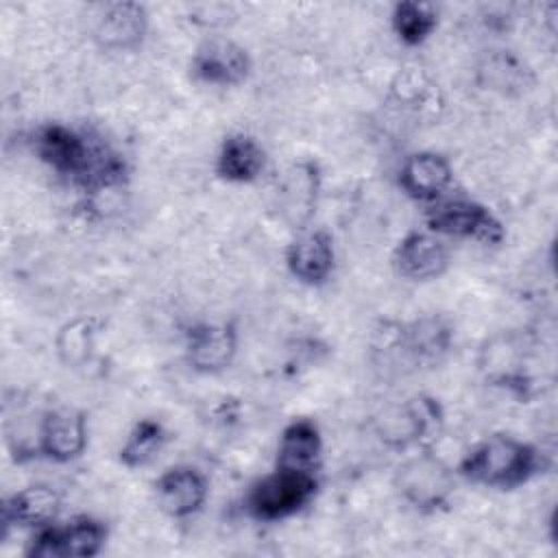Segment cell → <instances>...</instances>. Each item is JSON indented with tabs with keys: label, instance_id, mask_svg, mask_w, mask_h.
<instances>
[{
	"label": "cell",
	"instance_id": "obj_24",
	"mask_svg": "<svg viewBox=\"0 0 558 558\" xmlns=\"http://www.w3.org/2000/svg\"><path fill=\"white\" fill-rule=\"evenodd\" d=\"M96 320L94 318H78L68 323L57 338V349L59 355L65 364L78 366L89 357L92 344H94V333H96Z\"/></svg>",
	"mask_w": 558,
	"mask_h": 558
},
{
	"label": "cell",
	"instance_id": "obj_8",
	"mask_svg": "<svg viewBox=\"0 0 558 558\" xmlns=\"http://www.w3.org/2000/svg\"><path fill=\"white\" fill-rule=\"evenodd\" d=\"M37 456L65 464L76 460L87 447V421L76 408L48 410L37 425Z\"/></svg>",
	"mask_w": 558,
	"mask_h": 558
},
{
	"label": "cell",
	"instance_id": "obj_17",
	"mask_svg": "<svg viewBox=\"0 0 558 558\" xmlns=\"http://www.w3.org/2000/svg\"><path fill=\"white\" fill-rule=\"evenodd\" d=\"M318 168L314 161H299L292 163L281 183H279V205L281 214L290 225H305L316 207V196H318Z\"/></svg>",
	"mask_w": 558,
	"mask_h": 558
},
{
	"label": "cell",
	"instance_id": "obj_23",
	"mask_svg": "<svg viewBox=\"0 0 558 558\" xmlns=\"http://www.w3.org/2000/svg\"><path fill=\"white\" fill-rule=\"evenodd\" d=\"M166 440L168 434L159 421L142 418L129 432L124 445L118 451V458L126 469H142L159 456Z\"/></svg>",
	"mask_w": 558,
	"mask_h": 558
},
{
	"label": "cell",
	"instance_id": "obj_3",
	"mask_svg": "<svg viewBox=\"0 0 558 558\" xmlns=\"http://www.w3.org/2000/svg\"><path fill=\"white\" fill-rule=\"evenodd\" d=\"M318 480L312 471L275 466L257 480L246 495V512L257 521H279L303 510L316 495Z\"/></svg>",
	"mask_w": 558,
	"mask_h": 558
},
{
	"label": "cell",
	"instance_id": "obj_20",
	"mask_svg": "<svg viewBox=\"0 0 558 558\" xmlns=\"http://www.w3.org/2000/svg\"><path fill=\"white\" fill-rule=\"evenodd\" d=\"M521 347L512 336H495L490 338L482 349L480 368L484 371L486 379L495 386H506L510 390H517L519 395L525 392L527 377L521 366Z\"/></svg>",
	"mask_w": 558,
	"mask_h": 558
},
{
	"label": "cell",
	"instance_id": "obj_11",
	"mask_svg": "<svg viewBox=\"0 0 558 558\" xmlns=\"http://www.w3.org/2000/svg\"><path fill=\"white\" fill-rule=\"evenodd\" d=\"M392 262L401 277L410 281H432L449 268V248L434 233L412 231L399 240Z\"/></svg>",
	"mask_w": 558,
	"mask_h": 558
},
{
	"label": "cell",
	"instance_id": "obj_7",
	"mask_svg": "<svg viewBox=\"0 0 558 558\" xmlns=\"http://www.w3.org/2000/svg\"><path fill=\"white\" fill-rule=\"evenodd\" d=\"M107 541L105 523L92 517H78L57 527L46 525L33 536L26 554L31 558H92L100 554Z\"/></svg>",
	"mask_w": 558,
	"mask_h": 558
},
{
	"label": "cell",
	"instance_id": "obj_14",
	"mask_svg": "<svg viewBox=\"0 0 558 558\" xmlns=\"http://www.w3.org/2000/svg\"><path fill=\"white\" fill-rule=\"evenodd\" d=\"M148 28L146 9L140 2L107 4L96 22L94 39L105 50H133Z\"/></svg>",
	"mask_w": 558,
	"mask_h": 558
},
{
	"label": "cell",
	"instance_id": "obj_15",
	"mask_svg": "<svg viewBox=\"0 0 558 558\" xmlns=\"http://www.w3.org/2000/svg\"><path fill=\"white\" fill-rule=\"evenodd\" d=\"M333 242L325 231L301 233L286 253L290 275L305 286H320L333 270Z\"/></svg>",
	"mask_w": 558,
	"mask_h": 558
},
{
	"label": "cell",
	"instance_id": "obj_2",
	"mask_svg": "<svg viewBox=\"0 0 558 558\" xmlns=\"http://www.w3.org/2000/svg\"><path fill=\"white\" fill-rule=\"evenodd\" d=\"M543 466V456L530 442L514 436H490L464 453L458 473L480 486L517 488L534 477Z\"/></svg>",
	"mask_w": 558,
	"mask_h": 558
},
{
	"label": "cell",
	"instance_id": "obj_5",
	"mask_svg": "<svg viewBox=\"0 0 558 558\" xmlns=\"http://www.w3.org/2000/svg\"><path fill=\"white\" fill-rule=\"evenodd\" d=\"M442 425V412L436 399L418 395L399 405L386 408L375 418V432L384 445L405 449L423 445L438 434Z\"/></svg>",
	"mask_w": 558,
	"mask_h": 558
},
{
	"label": "cell",
	"instance_id": "obj_12",
	"mask_svg": "<svg viewBox=\"0 0 558 558\" xmlns=\"http://www.w3.org/2000/svg\"><path fill=\"white\" fill-rule=\"evenodd\" d=\"M209 486L201 471L192 466H172L155 482L159 508L172 519L192 517L207 501Z\"/></svg>",
	"mask_w": 558,
	"mask_h": 558
},
{
	"label": "cell",
	"instance_id": "obj_1",
	"mask_svg": "<svg viewBox=\"0 0 558 558\" xmlns=\"http://www.w3.org/2000/svg\"><path fill=\"white\" fill-rule=\"evenodd\" d=\"M35 150L44 163L83 192H102L126 179V163L111 146L59 122L35 133Z\"/></svg>",
	"mask_w": 558,
	"mask_h": 558
},
{
	"label": "cell",
	"instance_id": "obj_9",
	"mask_svg": "<svg viewBox=\"0 0 558 558\" xmlns=\"http://www.w3.org/2000/svg\"><path fill=\"white\" fill-rule=\"evenodd\" d=\"M251 72L248 52L233 39L209 37L205 39L192 57V74L216 87L240 85Z\"/></svg>",
	"mask_w": 558,
	"mask_h": 558
},
{
	"label": "cell",
	"instance_id": "obj_21",
	"mask_svg": "<svg viewBox=\"0 0 558 558\" xmlns=\"http://www.w3.org/2000/svg\"><path fill=\"white\" fill-rule=\"evenodd\" d=\"M264 163V148L251 135L233 133L220 144L216 157V172L229 183H251L262 174Z\"/></svg>",
	"mask_w": 558,
	"mask_h": 558
},
{
	"label": "cell",
	"instance_id": "obj_13",
	"mask_svg": "<svg viewBox=\"0 0 558 558\" xmlns=\"http://www.w3.org/2000/svg\"><path fill=\"white\" fill-rule=\"evenodd\" d=\"M453 181V170L447 157L421 150L403 159L399 168V187L414 201L434 203L438 201Z\"/></svg>",
	"mask_w": 558,
	"mask_h": 558
},
{
	"label": "cell",
	"instance_id": "obj_18",
	"mask_svg": "<svg viewBox=\"0 0 558 558\" xmlns=\"http://www.w3.org/2000/svg\"><path fill=\"white\" fill-rule=\"evenodd\" d=\"M451 344V327L436 316L414 320L397 331V347L412 364L438 362Z\"/></svg>",
	"mask_w": 558,
	"mask_h": 558
},
{
	"label": "cell",
	"instance_id": "obj_4",
	"mask_svg": "<svg viewBox=\"0 0 558 558\" xmlns=\"http://www.w3.org/2000/svg\"><path fill=\"white\" fill-rule=\"evenodd\" d=\"M392 484L399 497L421 512L447 508L456 488L451 469L429 451L405 458L397 466Z\"/></svg>",
	"mask_w": 558,
	"mask_h": 558
},
{
	"label": "cell",
	"instance_id": "obj_22",
	"mask_svg": "<svg viewBox=\"0 0 558 558\" xmlns=\"http://www.w3.org/2000/svg\"><path fill=\"white\" fill-rule=\"evenodd\" d=\"M392 31L405 46H421L438 26V11L429 2L401 0L392 7Z\"/></svg>",
	"mask_w": 558,
	"mask_h": 558
},
{
	"label": "cell",
	"instance_id": "obj_10",
	"mask_svg": "<svg viewBox=\"0 0 558 558\" xmlns=\"http://www.w3.org/2000/svg\"><path fill=\"white\" fill-rule=\"evenodd\" d=\"M238 351V331L231 323H198L185 336L187 364L196 373L225 371Z\"/></svg>",
	"mask_w": 558,
	"mask_h": 558
},
{
	"label": "cell",
	"instance_id": "obj_16",
	"mask_svg": "<svg viewBox=\"0 0 558 558\" xmlns=\"http://www.w3.org/2000/svg\"><path fill=\"white\" fill-rule=\"evenodd\" d=\"M61 508V499L54 488L46 484L26 486L13 493L2 506L4 534L11 527H46L52 523Z\"/></svg>",
	"mask_w": 558,
	"mask_h": 558
},
{
	"label": "cell",
	"instance_id": "obj_19",
	"mask_svg": "<svg viewBox=\"0 0 558 558\" xmlns=\"http://www.w3.org/2000/svg\"><path fill=\"white\" fill-rule=\"evenodd\" d=\"M323 453V438L312 418L290 421L277 445V466L294 471H312L318 466Z\"/></svg>",
	"mask_w": 558,
	"mask_h": 558
},
{
	"label": "cell",
	"instance_id": "obj_6",
	"mask_svg": "<svg viewBox=\"0 0 558 558\" xmlns=\"http://www.w3.org/2000/svg\"><path fill=\"white\" fill-rule=\"evenodd\" d=\"M432 233L477 240L484 244H499L506 238L501 220L482 203L469 198H449L436 203L427 216Z\"/></svg>",
	"mask_w": 558,
	"mask_h": 558
}]
</instances>
